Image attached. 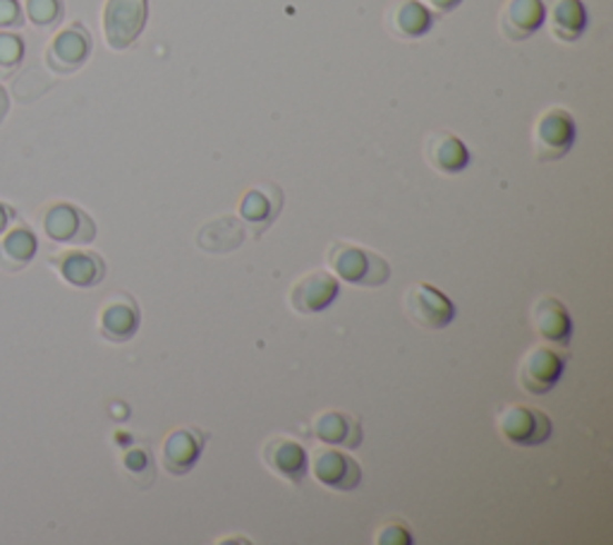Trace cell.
<instances>
[{
    "label": "cell",
    "mask_w": 613,
    "mask_h": 545,
    "mask_svg": "<svg viewBox=\"0 0 613 545\" xmlns=\"http://www.w3.org/2000/svg\"><path fill=\"white\" fill-rule=\"evenodd\" d=\"M326 262L339 281L360 286V289H376L391 279L386 257L364 246L348 244V240H333L326 248Z\"/></svg>",
    "instance_id": "cell-1"
},
{
    "label": "cell",
    "mask_w": 613,
    "mask_h": 545,
    "mask_svg": "<svg viewBox=\"0 0 613 545\" xmlns=\"http://www.w3.org/2000/svg\"><path fill=\"white\" fill-rule=\"evenodd\" d=\"M496 430L513 447H540L554 435V423L542 408L509 404L496 416Z\"/></svg>",
    "instance_id": "cell-2"
},
{
    "label": "cell",
    "mask_w": 613,
    "mask_h": 545,
    "mask_svg": "<svg viewBox=\"0 0 613 545\" xmlns=\"http://www.w3.org/2000/svg\"><path fill=\"white\" fill-rule=\"evenodd\" d=\"M577 140V126L575 118L554 106V109H546L540 118H536L534 130H532V149L534 157L540 161H559L565 155H571Z\"/></svg>",
    "instance_id": "cell-3"
},
{
    "label": "cell",
    "mask_w": 613,
    "mask_h": 545,
    "mask_svg": "<svg viewBox=\"0 0 613 545\" xmlns=\"http://www.w3.org/2000/svg\"><path fill=\"white\" fill-rule=\"evenodd\" d=\"M149 20V0H105L103 37L109 49L125 51L140 39Z\"/></svg>",
    "instance_id": "cell-4"
},
{
    "label": "cell",
    "mask_w": 613,
    "mask_h": 545,
    "mask_svg": "<svg viewBox=\"0 0 613 545\" xmlns=\"http://www.w3.org/2000/svg\"><path fill=\"white\" fill-rule=\"evenodd\" d=\"M403 310L422 329H446L455 320V303L434 284L418 281L403 296Z\"/></svg>",
    "instance_id": "cell-5"
},
{
    "label": "cell",
    "mask_w": 613,
    "mask_h": 545,
    "mask_svg": "<svg viewBox=\"0 0 613 545\" xmlns=\"http://www.w3.org/2000/svg\"><path fill=\"white\" fill-rule=\"evenodd\" d=\"M565 370V356L551 344H536L523 356L517 366V385L530 397H542L554 389Z\"/></svg>",
    "instance_id": "cell-6"
},
{
    "label": "cell",
    "mask_w": 613,
    "mask_h": 545,
    "mask_svg": "<svg viewBox=\"0 0 613 545\" xmlns=\"http://www.w3.org/2000/svg\"><path fill=\"white\" fill-rule=\"evenodd\" d=\"M41 229L58 246H87L97 238L94 219L70 202L46 207L41 215Z\"/></svg>",
    "instance_id": "cell-7"
},
{
    "label": "cell",
    "mask_w": 613,
    "mask_h": 545,
    "mask_svg": "<svg viewBox=\"0 0 613 545\" xmlns=\"http://www.w3.org/2000/svg\"><path fill=\"white\" fill-rule=\"evenodd\" d=\"M310 474L316 483L339 493H352L362 486V466L341 447H316L310 454Z\"/></svg>",
    "instance_id": "cell-8"
},
{
    "label": "cell",
    "mask_w": 613,
    "mask_h": 545,
    "mask_svg": "<svg viewBox=\"0 0 613 545\" xmlns=\"http://www.w3.org/2000/svg\"><path fill=\"white\" fill-rule=\"evenodd\" d=\"M341 296V281L329 269H312L290 286L288 303L300 315H316L329 310Z\"/></svg>",
    "instance_id": "cell-9"
},
{
    "label": "cell",
    "mask_w": 613,
    "mask_h": 545,
    "mask_svg": "<svg viewBox=\"0 0 613 545\" xmlns=\"http://www.w3.org/2000/svg\"><path fill=\"white\" fill-rule=\"evenodd\" d=\"M262 462L271 474L288 483H302L310 474V454L295 437L275 435L269 437L262 447Z\"/></svg>",
    "instance_id": "cell-10"
},
{
    "label": "cell",
    "mask_w": 613,
    "mask_h": 545,
    "mask_svg": "<svg viewBox=\"0 0 613 545\" xmlns=\"http://www.w3.org/2000/svg\"><path fill=\"white\" fill-rule=\"evenodd\" d=\"M91 56V34L84 24L74 22L58 32L46 49V66L56 75H72L80 70Z\"/></svg>",
    "instance_id": "cell-11"
},
{
    "label": "cell",
    "mask_w": 613,
    "mask_h": 545,
    "mask_svg": "<svg viewBox=\"0 0 613 545\" xmlns=\"http://www.w3.org/2000/svg\"><path fill=\"white\" fill-rule=\"evenodd\" d=\"M142 313L130 294H113L103 300L99 313V331L105 341L128 344L140 331Z\"/></svg>",
    "instance_id": "cell-12"
},
{
    "label": "cell",
    "mask_w": 613,
    "mask_h": 545,
    "mask_svg": "<svg viewBox=\"0 0 613 545\" xmlns=\"http://www.w3.org/2000/svg\"><path fill=\"white\" fill-rule=\"evenodd\" d=\"M283 202H285L283 190L275 184L254 186L242 195V200L238 205L240 219L250 226L254 238H262V234H267L273 226V221L279 219Z\"/></svg>",
    "instance_id": "cell-13"
},
{
    "label": "cell",
    "mask_w": 613,
    "mask_h": 545,
    "mask_svg": "<svg viewBox=\"0 0 613 545\" xmlns=\"http://www.w3.org/2000/svg\"><path fill=\"white\" fill-rule=\"evenodd\" d=\"M207 435L199 428L182 426L165 435L161 445V464L171 476H188L202 457Z\"/></svg>",
    "instance_id": "cell-14"
},
{
    "label": "cell",
    "mask_w": 613,
    "mask_h": 545,
    "mask_svg": "<svg viewBox=\"0 0 613 545\" xmlns=\"http://www.w3.org/2000/svg\"><path fill=\"white\" fill-rule=\"evenodd\" d=\"M532 327L546 344L569 348L573 341V320L565 303L556 296H542L532 306Z\"/></svg>",
    "instance_id": "cell-15"
},
{
    "label": "cell",
    "mask_w": 613,
    "mask_h": 545,
    "mask_svg": "<svg viewBox=\"0 0 613 545\" xmlns=\"http://www.w3.org/2000/svg\"><path fill=\"white\" fill-rule=\"evenodd\" d=\"M51 267L74 289H94L105 277L103 257L91 250H66L51 257Z\"/></svg>",
    "instance_id": "cell-16"
},
{
    "label": "cell",
    "mask_w": 613,
    "mask_h": 545,
    "mask_svg": "<svg viewBox=\"0 0 613 545\" xmlns=\"http://www.w3.org/2000/svg\"><path fill=\"white\" fill-rule=\"evenodd\" d=\"M546 22L544 0H505L499 14L501 34L509 41H527Z\"/></svg>",
    "instance_id": "cell-17"
},
{
    "label": "cell",
    "mask_w": 613,
    "mask_h": 545,
    "mask_svg": "<svg viewBox=\"0 0 613 545\" xmlns=\"http://www.w3.org/2000/svg\"><path fill=\"white\" fill-rule=\"evenodd\" d=\"M383 22H386V29L395 39L415 41L432 32L434 12L422 0H395L386 10Z\"/></svg>",
    "instance_id": "cell-18"
},
{
    "label": "cell",
    "mask_w": 613,
    "mask_h": 545,
    "mask_svg": "<svg viewBox=\"0 0 613 545\" xmlns=\"http://www.w3.org/2000/svg\"><path fill=\"white\" fill-rule=\"evenodd\" d=\"M424 157L434 171L443 176H458L470 166L468 145L449 130H436L424 142Z\"/></svg>",
    "instance_id": "cell-19"
},
{
    "label": "cell",
    "mask_w": 613,
    "mask_h": 545,
    "mask_svg": "<svg viewBox=\"0 0 613 545\" xmlns=\"http://www.w3.org/2000/svg\"><path fill=\"white\" fill-rule=\"evenodd\" d=\"M312 433L319 443L341 447V449H358L364 440L362 423L345 412H321L312 420Z\"/></svg>",
    "instance_id": "cell-20"
},
{
    "label": "cell",
    "mask_w": 613,
    "mask_h": 545,
    "mask_svg": "<svg viewBox=\"0 0 613 545\" xmlns=\"http://www.w3.org/2000/svg\"><path fill=\"white\" fill-rule=\"evenodd\" d=\"M244 238H248V231H244V226L238 217H217L207 221L202 229L197 234V246L207 250V252H230L238 250Z\"/></svg>",
    "instance_id": "cell-21"
},
{
    "label": "cell",
    "mask_w": 613,
    "mask_h": 545,
    "mask_svg": "<svg viewBox=\"0 0 613 545\" xmlns=\"http://www.w3.org/2000/svg\"><path fill=\"white\" fill-rule=\"evenodd\" d=\"M587 8L582 0H554L549 14L551 37L563 43H575L587 32Z\"/></svg>",
    "instance_id": "cell-22"
},
{
    "label": "cell",
    "mask_w": 613,
    "mask_h": 545,
    "mask_svg": "<svg viewBox=\"0 0 613 545\" xmlns=\"http://www.w3.org/2000/svg\"><path fill=\"white\" fill-rule=\"evenodd\" d=\"M37 248V236L24 229V226H18V229H12L0 240V269L10 271V275H18V271L32 265Z\"/></svg>",
    "instance_id": "cell-23"
},
{
    "label": "cell",
    "mask_w": 613,
    "mask_h": 545,
    "mask_svg": "<svg viewBox=\"0 0 613 545\" xmlns=\"http://www.w3.org/2000/svg\"><path fill=\"white\" fill-rule=\"evenodd\" d=\"M27 18L39 29L56 27L63 20V0H24Z\"/></svg>",
    "instance_id": "cell-24"
},
{
    "label": "cell",
    "mask_w": 613,
    "mask_h": 545,
    "mask_svg": "<svg viewBox=\"0 0 613 545\" xmlns=\"http://www.w3.org/2000/svg\"><path fill=\"white\" fill-rule=\"evenodd\" d=\"M24 58V41L18 34H0V78H10Z\"/></svg>",
    "instance_id": "cell-25"
},
{
    "label": "cell",
    "mask_w": 613,
    "mask_h": 545,
    "mask_svg": "<svg viewBox=\"0 0 613 545\" xmlns=\"http://www.w3.org/2000/svg\"><path fill=\"white\" fill-rule=\"evenodd\" d=\"M122 466H125V472L140 480L142 476H147V480H153V474H157V464H153L151 452L147 447H132L125 452V457H122Z\"/></svg>",
    "instance_id": "cell-26"
},
{
    "label": "cell",
    "mask_w": 613,
    "mask_h": 545,
    "mask_svg": "<svg viewBox=\"0 0 613 545\" xmlns=\"http://www.w3.org/2000/svg\"><path fill=\"white\" fill-rule=\"evenodd\" d=\"M374 543L376 545H412L415 543V538H412V532L408 524L393 519L379 528L374 536Z\"/></svg>",
    "instance_id": "cell-27"
},
{
    "label": "cell",
    "mask_w": 613,
    "mask_h": 545,
    "mask_svg": "<svg viewBox=\"0 0 613 545\" xmlns=\"http://www.w3.org/2000/svg\"><path fill=\"white\" fill-rule=\"evenodd\" d=\"M24 24V14L18 0H0V27L20 29Z\"/></svg>",
    "instance_id": "cell-28"
},
{
    "label": "cell",
    "mask_w": 613,
    "mask_h": 545,
    "mask_svg": "<svg viewBox=\"0 0 613 545\" xmlns=\"http://www.w3.org/2000/svg\"><path fill=\"white\" fill-rule=\"evenodd\" d=\"M422 3L432 10L434 14H449L453 12L463 0H422Z\"/></svg>",
    "instance_id": "cell-29"
},
{
    "label": "cell",
    "mask_w": 613,
    "mask_h": 545,
    "mask_svg": "<svg viewBox=\"0 0 613 545\" xmlns=\"http://www.w3.org/2000/svg\"><path fill=\"white\" fill-rule=\"evenodd\" d=\"M12 217H14V211H12L8 205L0 202V234H3V231L8 229L10 221H12Z\"/></svg>",
    "instance_id": "cell-30"
},
{
    "label": "cell",
    "mask_w": 613,
    "mask_h": 545,
    "mask_svg": "<svg viewBox=\"0 0 613 545\" xmlns=\"http://www.w3.org/2000/svg\"><path fill=\"white\" fill-rule=\"evenodd\" d=\"M8 111H10V97H8L6 89L0 87V123H3V120H6Z\"/></svg>",
    "instance_id": "cell-31"
}]
</instances>
